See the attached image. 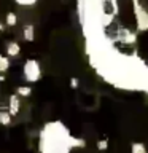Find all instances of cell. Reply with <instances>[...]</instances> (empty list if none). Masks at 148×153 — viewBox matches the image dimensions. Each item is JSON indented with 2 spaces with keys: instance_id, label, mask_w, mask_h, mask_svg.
I'll list each match as a JSON object with an SVG mask.
<instances>
[{
  "instance_id": "obj_7",
  "label": "cell",
  "mask_w": 148,
  "mask_h": 153,
  "mask_svg": "<svg viewBox=\"0 0 148 153\" xmlns=\"http://www.w3.org/2000/svg\"><path fill=\"white\" fill-rule=\"evenodd\" d=\"M11 117H13V115L10 112H0V124L8 126V124L11 123Z\"/></svg>"
},
{
  "instance_id": "obj_12",
  "label": "cell",
  "mask_w": 148,
  "mask_h": 153,
  "mask_svg": "<svg viewBox=\"0 0 148 153\" xmlns=\"http://www.w3.org/2000/svg\"><path fill=\"white\" fill-rule=\"evenodd\" d=\"M97 148H99V150H105V148H108V140H99L97 142Z\"/></svg>"
},
{
  "instance_id": "obj_3",
  "label": "cell",
  "mask_w": 148,
  "mask_h": 153,
  "mask_svg": "<svg viewBox=\"0 0 148 153\" xmlns=\"http://www.w3.org/2000/svg\"><path fill=\"white\" fill-rule=\"evenodd\" d=\"M134 16L138 30H148V13L145 11V8H142L138 0H134Z\"/></svg>"
},
{
  "instance_id": "obj_4",
  "label": "cell",
  "mask_w": 148,
  "mask_h": 153,
  "mask_svg": "<svg viewBox=\"0 0 148 153\" xmlns=\"http://www.w3.org/2000/svg\"><path fill=\"white\" fill-rule=\"evenodd\" d=\"M19 97H18V93L16 94H11L10 96V108H8V112L13 115H18V112H19Z\"/></svg>"
},
{
  "instance_id": "obj_11",
  "label": "cell",
  "mask_w": 148,
  "mask_h": 153,
  "mask_svg": "<svg viewBox=\"0 0 148 153\" xmlns=\"http://www.w3.org/2000/svg\"><path fill=\"white\" fill-rule=\"evenodd\" d=\"M18 94L19 96H30L32 89L29 88V86H19V88H18Z\"/></svg>"
},
{
  "instance_id": "obj_2",
  "label": "cell",
  "mask_w": 148,
  "mask_h": 153,
  "mask_svg": "<svg viewBox=\"0 0 148 153\" xmlns=\"http://www.w3.org/2000/svg\"><path fill=\"white\" fill-rule=\"evenodd\" d=\"M22 72H24V78L29 83H35L41 78V65L37 59H27Z\"/></svg>"
},
{
  "instance_id": "obj_5",
  "label": "cell",
  "mask_w": 148,
  "mask_h": 153,
  "mask_svg": "<svg viewBox=\"0 0 148 153\" xmlns=\"http://www.w3.org/2000/svg\"><path fill=\"white\" fill-rule=\"evenodd\" d=\"M19 51H21V46H19L16 42L7 43V54H8V56H18Z\"/></svg>"
},
{
  "instance_id": "obj_10",
  "label": "cell",
  "mask_w": 148,
  "mask_h": 153,
  "mask_svg": "<svg viewBox=\"0 0 148 153\" xmlns=\"http://www.w3.org/2000/svg\"><path fill=\"white\" fill-rule=\"evenodd\" d=\"M18 22V16L14 13H8L7 14V26H14Z\"/></svg>"
},
{
  "instance_id": "obj_6",
  "label": "cell",
  "mask_w": 148,
  "mask_h": 153,
  "mask_svg": "<svg viewBox=\"0 0 148 153\" xmlns=\"http://www.w3.org/2000/svg\"><path fill=\"white\" fill-rule=\"evenodd\" d=\"M24 40H27V42L35 40V30H33L32 24H27V26L24 27Z\"/></svg>"
},
{
  "instance_id": "obj_1",
  "label": "cell",
  "mask_w": 148,
  "mask_h": 153,
  "mask_svg": "<svg viewBox=\"0 0 148 153\" xmlns=\"http://www.w3.org/2000/svg\"><path fill=\"white\" fill-rule=\"evenodd\" d=\"M83 139L72 136L62 121H48L38 136V153H72L76 147H84Z\"/></svg>"
},
{
  "instance_id": "obj_8",
  "label": "cell",
  "mask_w": 148,
  "mask_h": 153,
  "mask_svg": "<svg viewBox=\"0 0 148 153\" xmlns=\"http://www.w3.org/2000/svg\"><path fill=\"white\" fill-rule=\"evenodd\" d=\"M8 69H10V59L5 56H0V74L7 72Z\"/></svg>"
},
{
  "instance_id": "obj_9",
  "label": "cell",
  "mask_w": 148,
  "mask_h": 153,
  "mask_svg": "<svg viewBox=\"0 0 148 153\" xmlns=\"http://www.w3.org/2000/svg\"><path fill=\"white\" fill-rule=\"evenodd\" d=\"M14 2H16L19 7H33L38 0H14Z\"/></svg>"
}]
</instances>
